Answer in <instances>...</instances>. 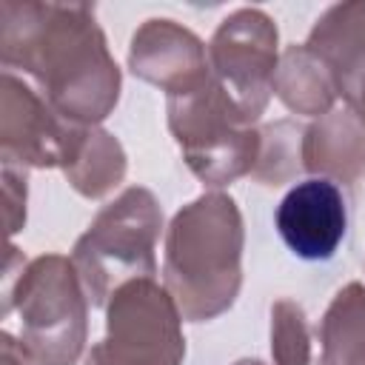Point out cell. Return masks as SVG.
I'll return each instance as SVG.
<instances>
[{"mask_svg": "<svg viewBox=\"0 0 365 365\" xmlns=\"http://www.w3.org/2000/svg\"><path fill=\"white\" fill-rule=\"evenodd\" d=\"M0 60L23 68L48 106L74 125L106 120L120 97V68L86 3H0Z\"/></svg>", "mask_w": 365, "mask_h": 365, "instance_id": "cell-1", "label": "cell"}, {"mask_svg": "<svg viewBox=\"0 0 365 365\" xmlns=\"http://www.w3.org/2000/svg\"><path fill=\"white\" fill-rule=\"evenodd\" d=\"M245 228L237 202L208 191L182 205L165 231L163 285L182 319L205 322L225 314L242 288Z\"/></svg>", "mask_w": 365, "mask_h": 365, "instance_id": "cell-2", "label": "cell"}, {"mask_svg": "<svg viewBox=\"0 0 365 365\" xmlns=\"http://www.w3.org/2000/svg\"><path fill=\"white\" fill-rule=\"evenodd\" d=\"M6 262L3 314H20V351L29 365H74L86 348L88 297L68 257L43 254L14 274Z\"/></svg>", "mask_w": 365, "mask_h": 365, "instance_id": "cell-3", "label": "cell"}, {"mask_svg": "<svg viewBox=\"0 0 365 365\" xmlns=\"http://www.w3.org/2000/svg\"><path fill=\"white\" fill-rule=\"evenodd\" d=\"M160 228V202L143 185L125 188L91 220L71 251V262L91 305H108L120 285L157 274L154 251Z\"/></svg>", "mask_w": 365, "mask_h": 365, "instance_id": "cell-4", "label": "cell"}, {"mask_svg": "<svg viewBox=\"0 0 365 365\" xmlns=\"http://www.w3.org/2000/svg\"><path fill=\"white\" fill-rule=\"evenodd\" d=\"M168 131L197 180L222 188L254 174L262 134L237 111L214 77L194 91L168 97Z\"/></svg>", "mask_w": 365, "mask_h": 365, "instance_id": "cell-5", "label": "cell"}, {"mask_svg": "<svg viewBox=\"0 0 365 365\" xmlns=\"http://www.w3.org/2000/svg\"><path fill=\"white\" fill-rule=\"evenodd\" d=\"M182 314L154 277L120 285L106 305V336L86 365H182Z\"/></svg>", "mask_w": 365, "mask_h": 365, "instance_id": "cell-6", "label": "cell"}, {"mask_svg": "<svg viewBox=\"0 0 365 365\" xmlns=\"http://www.w3.org/2000/svg\"><path fill=\"white\" fill-rule=\"evenodd\" d=\"M277 26L262 9H237L220 20L208 43V68L237 111L254 125L274 94Z\"/></svg>", "mask_w": 365, "mask_h": 365, "instance_id": "cell-7", "label": "cell"}, {"mask_svg": "<svg viewBox=\"0 0 365 365\" xmlns=\"http://www.w3.org/2000/svg\"><path fill=\"white\" fill-rule=\"evenodd\" d=\"M83 125L63 120L11 71L0 80V154L3 165H66Z\"/></svg>", "mask_w": 365, "mask_h": 365, "instance_id": "cell-8", "label": "cell"}, {"mask_svg": "<svg viewBox=\"0 0 365 365\" xmlns=\"http://www.w3.org/2000/svg\"><path fill=\"white\" fill-rule=\"evenodd\" d=\"M128 68L140 80L160 86L168 97L194 91L211 77L208 46L191 29L165 17L145 20L131 34Z\"/></svg>", "mask_w": 365, "mask_h": 365, "instance_id": "cell-9", "label": "cell"}, {"mask_svg": "<svg viewBox=\"0 0 365 365\" xmlns=\"http://www.w3.org/2000/svg\"><path fill=\"white\" fill-rule=\"evenodd\" d=\"M277 231L299 259H331L348 231V208L334 180L297 182L277 205Z\"/></svg>", "mask_w": 365, "mask_h": 365, "instance_id": "cell-10", "label": "cell"}, {"mask_svg": "<svg viewBox=\"0 0 365 365\" xmlns=\"http://www.w3.org/2000/svg\"><path fill=\"white\" fill-rule=\"evenodd\" d=\"M305 48L325 63L336 94L348 100L365 80V0H348L325 9L314 23Z\"/></svg>", "mask_w": 365, "mask_h": 365, "instance_id": "cell-11", "label": "cell"}, {"mask_svg": "<svg viewBox=\"0 0 365 365\" xmlns=\"http://www.w3.org/2000/svg\"><path fill=\"white\" fill-rule=\"evenodd\" d=\"M302 168L325 180H356L365 171V125L354 111H331L302 131Z\"/></svg>", "mask_w": 365, "mask_h": 365, "instance_id": "cell-12", "label": "cell"}, {"mask_svg": "<svg viewBox=\"0 0 365 365\" xmlns=\"http://www.w3.org/2000/svg\"><path fill=\"white\" fill-rule=\"evenodd\" d=\"M274 94L282 100V106L294 114L305 117H325L334 111L336 103V86L325 63L302 46H288L279 57L277 74H274Z\"/></svg>", "mask_w": 365, "mask_h": 365, "instance_id": "cell-13", "label": "cell"}, {"mask_svg": "<svg viewBox=\"0 0 365 365\" xmlns=\"http://www.w3.org/2000/svg\"><path fill=\"white\" fill-rule=\"evenodd\" d=\"M63 174L77 194L97 200L123 182L125 151L114 134H108L97 125H83L80 137L63 165Z\"/></svg>", "mask_w": 365, "mask_h": 365, "instance_id": "cell-14", "label": "cell"}, {"mask_svg": "<svg viewBox=\"0 0 365 365\" xmlns=\"http://www.w3.org/2000/svg\"><path fill=\"white\" fill-rule=\"evenodd\" d=\"M319 365H365V285L336 291L319 322Z\"/></svg>", "mask_w": 365, "mask_h": 365, "instance_id": "cell-15", "label": "cell"}, {"mask_svg": "<svg viewBox=\"0 0 365 365\" xmlns=\"http://www.w3.org/2000/svg\"><path fill=\"white\" fill-rule=\"evenodd\" d=\"M302 131L297 123L291 120H279L265 125L262 134V148H259V160L254 168V180L265 182V185H279L285 180H291L299 168H302Z\"/></svg>", "mask_w": 365, "mask_h": 365, "instance_id": "cell-16", "label": "cell"}, {"mask_svg": "<svg viewBox=\"0 0 365 365\" xmlns=\"http://www.w3.org/2000/svg\"><path fill=\"white\" fill-rule=\"evenodd\" d=\"M271 354H274V365L311 362L308 319L302 305L294 299H277L271 305Z\"/></svg>", "mask_w": 365, "mask_h": 365, "instance_id": "cell-17", "label": "cell"}, {"mask_svg": "<svg viewBox=\"0 0 365 365\" xmlns=\"http://www.w3.org/2000/svg\"><path fill=\"white\" fill-rule=\"evenodd\" d=\"M3 197H6V231L14 237L26 225V174L3 165Z\"/></svg>", "mask_w": 365, "mask_h": 365, "instance_id": "cell-18", "label": "cell"}, {"mask_svg": "<svg viewBox=\"0 0 365 365\" xmlns=\"http://www.w3.org/2000/svg\"><path fill=\"white\" fill-rule=\"evenodd\" d=\"M0 348H3V359H0L3 365H26V356H23L17 339H14L9 331L0 334Z\"/></svg>", "mask_w": 365, "mask_h": 365, "instance_id": "cell-19", "label": "cell"}, {"mask_svg": "<svg viewBox=\"0 0 365 365\" xmlns=\"http://www.w3.org/2000/svg\"><path fill=\"white\" fill-rule=\"evenodd\" d=\"M345 103H348V108L354 111V117H356V120L365 125V80L356 86V91H354V94H351Z\"/></svg>", "mask_w": 365, "mask_h": 365, "instance_id": "cell-20", "label": "cell"}, {"mask_svg": "<svg viewBox=\"0 0 365 365\" xmlns=\"http://www.w3.org/2000/svg\"><path fill=\"white\" fill-rule=\"evenodd\" d=\"M234 365H265L262 359H240V362H234Z\"/></svg>", "mask_w": 365, "mask_h": 365, "instance_id": "cell-21", "label": "cell"}]
</instances>
